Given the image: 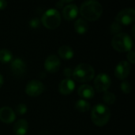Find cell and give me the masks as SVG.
Returning <instances> with one entry per match:
<instances>
[{
    "instance_id": "8992f818",
    "label": "cell",
    "mask_w": 135,
    "mask_h": 135,
    "mask_svg": "<svg viewBox=\"0 0 135 135\" xmlns=\"http://www.w3.org/2000/svg\"><path fill=\"white\" fill-rule=\"evenodd\" d=\"M135 20V10L132 8L123 9L118 13L115 21L120 25H129L134 23Z\"/></svg>"
},
{
    "instance_id": "7402d4cb",
    "label": "cell",
    "mask_w": 135,
    "mask_h": 135,
    "mask_svg": "<svg viewBox=\"0 0 135 135\" xmlns=\"http://www.w3.org/2000/svg\"><path fill=\"white\" fill-rule=\"evenodd\" d=\"M122 29V25H120L118 22L114 21L111 25H110V32L112 34H118Z\"/></svg>"
},
{
    "instance_id": "52a82bcc",
    "label": "cell",
    "mask_w": 135,
    "mask_h": 135,
    "mask_svg": "<svg viewBox=\"0 0 135 135\" xmlns=\"http://www.w3.org/2000/svg\"><path fill=\"white\" fill-rule=\"evenodd\" d=\"M112 79L107 74H99L94 80V86L97 92H106L111 86Z\"/></svg>"
},
{
    "instance_id": "8fae6325",
    "label": "cell",
    "mask_w": 135,
    "mask_h": 135,
    "mask_svg": "<svg viewBox=\"0 0 135 135\" xmlns=\"http://www.w3.org/2000/svg\"><path fill=\"white\" fill-rule=\"evenodd\" d=\"M60 67V59L55 55H49L44 62V68L49 73H55Z\"/></svg>"
},
{
    "instance_id": "5b68a950",
    "label": "cell",
    "mask_w": 135,
    "mask_h": 135,
    "mask_svg": "<svg viewBox=\"0 0 135 135\" xmlns=\"http://www.w3.org/2000/svg\"><path fill=\"white\" fill-rule=\"evenodd\" d=\"M43 25L48 29H55L60 25L61 16L59 12L55 9H47L41 17Z\"/></svg>"
},
{
    "instance_id": "9c48e42d",
    "label": "cell",
    "mask_w": 135,
    "mask_h": 135,
    "mask_svg": "<svg viewBox=\"0 0 135 135\" xmlns=\"http://www.w3.org/2000/svg\"><path fill=\"white\" fill-rule=\"evenodd\" d=\"M131 66L127 61L119 62L115 69V75L119 80H124L131 74Z\"/></svg>"
},
{
    "instance_id": "603a6c76",
    "label": "cell",
    "mask_w": 135,
    "mask_h": 135,
    "mask_svg": "<svg viewBox=\"0 0 135 135\" xmlns=\"http://www.w3.org/2000/svg\"><path fill=\"white\" fill-rule=\"evenodd\" d=\"M120 88H121V90L126 94L130 93L131 92V89H132L131 83L127 81H123L120 85Z\"/></svg>"
},
{
    "instance_id": "44dd1931",
    "label": "cell",
    "mask_w": 135,
    "mask_h": 135,
    "mask_svg": "<svg viewBox=\"0 0 135 135\" xmlns=\"http://www.w3.org/2000/svg\"><path fill=\"white\" fill-rule=\"evenodd\" d=\"M115 100H116V97L113 93L108 92V91L104 92V94L103 96V100L106 104H108V105L113 104L115 102Z\"/></svg>"
},
{
    "instance_id": "e0dca14e",
    "label": "cell",
    "mask_w": 135,
    "mask_h": 135,
    "mask_svg": "<svg viewBox=\"0 0 135 135\" xmlns=\"http://www.w3.org/2000/svg\"><path fill=\"white\" fill-rule=\"evenodd\" d=\"M59 55L63 59H70L74 57V50L67 46V45H62L61 46L58 50Z\"/></svg>"
},
{
    "instance_id": "d4e9b609",
    "label": "cell",
    "mask_w": 135,
    "mask_h": 135,
    "mask_svg": "<svg viewBox=\"0 0 135 135\" xmlns=\"http://www.w3.org/2000/svg\"><path fill=\"white\" fill-rule=\"evenodd\" d=\"M40 21L39 18L37 17H34V18H32L30 21H29V25L31 26V28H36L39 27L40 25Z\"/></svg>"
},
{
    "instance_id": "f546056e",
    "label": "cell",
    "mask_w": 135,
    "mask_h": 135,
    "mask_svg": "<svg viewBox=\"0 0 135 135\" xmlns=\"http://www.w3.org/2000/svg\"><path fill=\"white\" fill-rule=\"evenodd\" d=\"M132 36L133 37H134V26H133V28H132Z\"/></svg>"
},
{
    "instance_id": "7c38bea8",
    "label": "cell",
    "mask_w": 135,
    "mask_h": 135,
    "mask_svg": "<svg viewBox=\"0 0 135 135\" xmlns=\"http://www.w3.org/2000/svg\"><path fill=\"white\" fill-rule=\"evenodd\" d=\"M16 119L15 112L9 107H2L0 108V120L4 123H12Z\"/></svg>"
},
{
    "instance_id": "d6986e66",
    "label": "cell",
    "mask_w": 135,
    "mask_h": 135,
    "mask_svg": "<svg viewBox=\"0 0 135 135\" xmlns=\"http://www.w3.org/2000/svg\"><path fill=\"white\" fill-rule=\"evenodd\" d=\"M75 108L80 112H86L90 109V104L85 100H78L75 103Z\"/></svg>"
},
{
    "instance_id": "3957f363",
    "label": "cell",
    "mask_w": 135,
    "mask_h": 135,
    "mask_svg": "<svg viewBox=\"0 0 135 135\" xmlns=\"http://www.w3.org/2000/svg\"><path fill=\"white\" fill-rule=\"evenodd\" d=\"M72 76L78 82H89L93 79L95 76V70L91 65L88 63H81L75 67Z\"/></svg>"
},
{
    "instance_id": "5bb4252c",
    "label": "cell",
    "mask_w": 135,
    "mask_h": 135,
    "mask_svg": "<svg viewBox=\"0 0 135 135\" xmlns=\"http://www.w3.org/2000/svg\"><path fill=\"white\" fill-rule=\"evenodd\" d=\"M78 14V8L75 4H69L64 6L62 9V16L67 21H72L77 17Z\"/></svg>"
},
{
    "instance_id": "4316f807",
    "label": "cell",
    "mask_w": 135,
    "mask_h": 135,
    "mask_svg": "<svg viewBox=\"0 0 135 135\" xmlns=\"http://www.w3.org/2000/svg\"><path fill=\"white\" fill-rule=\"evenodd\" d=\"M63 73H64V74L66 75V77H67L66 78H70V77H71V76H72V74H73L72 70H71L70 68H66V69H65Z\"/></svg>"
},
{
    "instance_id": "f1b7e54d",
    "label": "cell",
    "mask_w": 135,
    "mask_h": 135,
    "mask_svg": "<svg viewBox=\"0 0 135 135\" xmlns=\"http://www.w3.org/2000/svg\"><path fill=\"white\" fill-rule=\"evenodd\" d=\"M3 81H4L3 77H2V75L0 74V88L2 86V85H3Z\"/></svg>"
},
{
    "instance_id": "484cf974",
    "label": "cell",
    "mask_w": 135,
    "mask_h": 135,
    "mask_svg": "<svg viewBox=\"0 0 135 135\" xmlns=\"http://www.w3.org/2000/svg\"><path fill=\"white\" fill-rule=\"evenodd\" d=\"M127 59H128V61H129L131 63H132V64H134V62H135L134 51L131 50L130 51H128V53H127Z\"/></svg>"
},
{
    "instance_id": "4fadbf2b",
    "label": "cell",
    "mask_w": 135,
    "mask_h": 135,
    "mask_svg": "<svg viewBox=\"0 0 135 135\" xmlns=\"http://www.w3.org/2000/svg\"><path fill=\"white\" fill-rule=\"evenodd\" d=\"M74 89H75V83L70 78L63 79L59 85V91L62 95L70 94L74 90Z\"/></svg>"
},
{
    "instance_id": "9a60e30c",
    "label": "cell",
    "mask_w": 135,
    "mask_h": 135,
    "mask_svg": "<svg viewBox=\"0 0 135 135\" xmlns=\"http://www.w3.org/2000/svg\"><path fill=\"white\" fill-rule=\"evenodd\" d=\"M78 93L80 97H81L83 100H89L93 98L95 95L94 89L89 85H81L78 89Z\"/></svg>"
},
{
    "instance_id": "6da1fadb",
    "label": "cell",
    "mask_w": 135,
    "mask_h": 135,
    "mask_svg": "<svg viewBox=\"0 0 135 135\" xmlns=\"http://www.w3.org/2000/svg\"><path fill=\"white\" fill-rule=\"evenodd\" d=\"M80 13L85 20L94 21L101 17L103 13V6L96 0H88L81 5Z\"/></svg>"
},
{
    "instance_id": "83f0119b",
    "label": "cell",
    "mask_w": 135,
    "mask_h": 135,
    "mask_svg": "<svg viewBox=\"0 0 135 135\" xmlns=\"http://www.w3.org/2000/svg\"><path fill=\"white\" fill-rule=\"evenodd\" d=\"M7 6V2L5 0H0V9H4Z\"/></svg>"
},
{
    "instance_id": "30bf717a",
    "label": "cell",
    "mask_w": 135,
    "mask_h": 135,
    "mask_svg": "<svg viewBox=\"0 0 135 135\" xmlns=\"http://www.w3.org/2000/svg\"><path fill=\"white\" fill-rule=\"evenodd\" d=\"M10 70L14 76L22 77L26 70V64L22 59L17 58L11 62Z\"/></svg>"
},
{
    "instance_id": "7a4b0ae2",
    "label": "cell",
    "mask_w": 135,
    "mask_h": 135,
    "mask_svg": "<svg viewBox=\"0 0 135 135\" xmlns=\"http://www.w3.org/2000/svg\"><path fill=\"white\" fill-rule=\"evenodd\" d=\"M111 118V111L108 107L104 104L95 105L91 112V119L93 123L97 127H104Z\"/></svg>"
},
{
    "instance_id": "ffe728a7",
    "label": "cell",
    "mask_w": 135,
    "mask_h": 135,
    "mask_svg": "<svg viewBox=\"0 0 135 135\" xmlns=\"http://www.w3.org/2000/svg\"><path fill=\"white\" fill-rule=\"evenodd\" d=\"M13 55L8 49H0V62L2 63H8L11 62Z\"/></svg>"
},
{
    "instance_id": "2e32d148",
    "label": "cell",
    "mask_w": 135,
    "mask_h": 135,
    "mask_svg": "<svg viewBox=\"0 0 135 135\" xmlns=\"http://www.w3.org/2000/svg\"><path fill=\"white\" fill-rule=\"evenodd\" d=\"M28 129V122L25 119L17 120L13 126V132L17 135H25Z\"/></svg>"
},
{
    "instance_id": "277c9868",
    "label": "cell",
    "mask_w": 135,
    "mask_h": 135,
    "mask_svg": "<svg viewBox=\"0 0 135 135\" xmlns=\"http://www.w3.org/2000/svg\"><path fill=\"white\" fill-rule=\"evenodd\" d=\"M113 48L119 52H127L132 50V38L126 32H119L115 35L112 40Z\"/></svg>"
},
{
    "instance_id": "ba28073f",
    "label": "cell",
    "mask_w": 135,
    "mask_h": 135,
    "mask_svg": "<svg viewBox=\"0 0 135 135\" xmlns=\"http://www.w3.org/2000/svg\"><path fill=\"white\" fill-rule=\"evenodd\" d=\"M44 89V85L41 81L38 80H32L27 84L25 87V93L28 96L35 97L42 94Z\"/></svg>"
},
{
    "instance_id": "ac0fdd59",
    "label": "cell",
    "mask_w": 135,
    "mask_h": 135,
    "mask_svg": "<svg viewBox=\"0 0 135 135\" xmlns=\"http://www.w3.org/2000/svg\"><path fill=\"white\" fill-rule=\"evenodd\" d=\"M74 29L78 34H85L89 29L88 23L82 18H78L74 22Z\"/></svg>"
},
{
    "instance_id": "cb8c5ba5",
    "label": "cell",
    "mask_w": 135,
    "mask_h": 135,
    "mask_svg": "<svg viewBox=\"0 0 135 135\" xmlns=\"http://www.w3.org/2000/svg\"><path fill=\"white\" fill-rule=\"evenodd\" d=\"M27 112V107L24 104H19L16 107V112L17 115H25Z\"/></svg>"
}]
</instances>
